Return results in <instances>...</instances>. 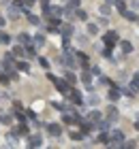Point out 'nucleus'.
I'll return each instance as SVG.
<instances>
[{
  "instance_id": "obj_1",
  "label": "nucleus",
  "mask_w": 139,
  "mask_h": 149,
  "mask_svg": "<svg viewBox=\"0 0 139 149\" xmlns=\"http://www.w3.org/2000/svg\"><path fill=\"white\" fill-rule=\"evenodd\" d=\"M60 62L64 64V68H66V66H68V68H75V66H77V58L73 56L71 47H64V53L60 56Z\"/></svg>"
},
{
  "instance_id": "obj_2",
  "label": "nucleus",
  "mask_w": 139,
  "mask_h": 149,
  "mask_svg": "<svg viewBox=\"0 0 139 149\" xmlns=\"http://www.w3.org/2000/svg\"><path fill=\"white\" fill-rule=\"evenodd\" d=\"M43 15H45V17H56V19H60V15H64V9H62V6L45 4V6H43Z\"/></svg>"
},
{
  "instance_id": "obj_3",
  "label": "nucleus",
  "mask_w": 139,
  "mask_h": 149,
  "mask_svg": "<svg viewBox=\"0 0 139 149\" xmlns=\"http://www.w3.org/2000/svg\"><path fill=\"white\" fill-rule=\"evenodd\" d=\"M79 115L77 113H68V111H62V124L66 126H73V124H79Z\"/></svg>"
},
{
  "instance_id": "obj_4",
  "label": "nucleus",
  "mask_w": 139,
  "mask_h": 149,
  "mask_svg": "<svg viewBox=\"0 0 139 149\" xmlns=\"http://www.w3.org/2000/svg\"><path fill=\"white\" fill-rule=\"evenodd\" d=\"M103 43H105L107 47H116L118 45V32H114V30L105 32V34H103Z\"/></svg>"
},
{
  "instance_id": "obj_5",
  "label": "nucleus",
  "mask_w": 139,
  "mask_h": 149,
  "mask_svg": "<svg viewBox=\"0 0 139 149\" xmlns=\"http://www.w3.org/2000/svg\"><path fill=\"white\" fill-rule=\"evenodd\" d=\"M86 121H88V124H92V126L96 128V126H99L101 121H103L101 111H90V113H88V117H86Z\"/></svg>"
},
{
  "instance_id": "obj_6",
  "label": "nucleus",
  "mask_w": 139,
  "mask_h": 149,
  "mask_svg": "<svg viewBox=\"0 0 139 149\" xmlns=\"http://www.w3.org/2000/svg\"><path fill=\"white\" fill-rule=\"evenodd\" d=\"M22 13H24V9H22V6L11 4V6H9V11H6V17H9V19H17L19 15H22ZM24 15H26V13H24Z\"/></svg>"
},
{
  "instance_id": "obj_7",
  "label": "nucleus",
  "mask_w": 139,
  "mask_h": 149,
  "mask_svg": "<svg viewBox=\"0 0 139 149\" xmlns=\"http://www.w3.org/2000/svg\"><path fill=\"white\" fill-rule=\"evenodd\" d=\"M56 90H58L60 94H64V96H68V92H71V83H66L64 79H58V81H56Z\"/></svg>"
},
{
  "instance_id": "obj_8",
  "label": "nucleus",
  "mask_w": 139,
  "mask_h": 149,
  "mask_svg": "<svg viewBox=\"0 0 139 149\" xmlns=\"http://www.w3.org/2000/svg\"><path fill=\"white\" fill-rule=\"evenodd\" d=\"M68 98H71L73 104H83V94L77 92V90H73V87H71V92H68Z\"/></svg>"
},
{
  "instance_id": "obj_9",
  "label": "nucleus",
  "mask_w": 139,
  "mask_h": 149,
  "mask_svg": "<svg viewBox=\"0 0 139 149\" xmlns=\"http://www.w3.org/2000/svg\"><path fill=\"white\" fill-rule=\"evenodd\" d=\"M30 45L34 49H41V47H45V34H34L30 38Z\"/></svg>"
},
{
  "instance_id": "obj_10",
  "label": "nucleus",
  "mask_w": 139,
  "mask_h": 149,
  "mask_svg": "<svg viewBox=\"0 0 139 149\" xmlns=\"http://www.w3.org/2000/svg\"><path fill=\"white\" fill-rule=\"evenodd\" d=\"M120 119V113H118V109L114 104H109V109H107V121L111 124V121H118Z\"/></svg>"
},
{
  "instance_id": "obj_11",
  "label": "nucleus",
  "mask_w": 139,
  "mask_h": 149,
  "mask_svg": "<svg viewBox=\"0 0 139 149\" xmlns=\"http://www.w3.org/2000/svg\"><path fill=\"white\" fill-rule=\"evenodd\" d=\"M41 145H43V139L39 134H30L28 136V147H41Z\"/></svg>"
},
{
  "instance_id": "obj_12",
  "label": "nucleus",
  "mask_w": 139,
  "mask_h": 149,
  "mask_svg": "<svg viewBox=\"0 0 139 149\" xmlns=\"http://www.w3.org/2000/svg\"><path fill=\"white\" fill-rule=\"evenodd\" d=\"M47 132H49L52 136H60L62 134V126L60 124H47Z\"/></svg>"
},
{
  "instance_id": "obj_13",
  "label": "nucleus",
  "mask_w": 139,
  "mask_h": 149,
  "mask_svg": "<svg viewBox=\"0 0 139 149\" xmlns=\"http://www.w3.org/2000/svg\"><path fill=\"white\" fill-rule=\"evenodd\" d=\"M58 34H62V36H71V34H73V26H71V24H64V26L60 28Z\"/></svg>"
},
{
  "instance_id": "obj_14",
  "label": "nucleus",
  "mask_w": 139,
  "mask_h": 149,
  "mask_svg": "<svg viewBox=\"0 0 139 149\" xmlns=\"http://www.w3.org/2000/svg\"><path fill=\"white\" fill-rule=\"evenodd\" d=\"M64 81H66V83H71V85H73L75 81H77V77H75V72H73V70H66V72H64Z\"/></svg>"
},
{
  "instance_id": "obj_15",
  "label": "nucleus",
  "mask_w": 139,
  "mask_h": 149,
  "mask_svg": "<svg viewBox=\"0 0 139 149\" xmlns=\"http://www.w3.org/2000/svg\"><path fill=\"white\" fill-rule=\"evenodd\" d=\"M30 38H32V36H28L26 32H22V34H17V43H19V45H28V43H30Z\"/></svg>"
},
{
  "instance_id": "obj_16",
  "label": "nucleus",
  "mask_w": 139,
  "mask_h": 149,
  "mask_svg": "<svg viewBox=\"0 0 139 149\" xmlns=\"http://www.w3.org/2000/svg\"><path fill=\"white\" fill-rule=\"evenodd\" d=\"M128 85H131L128 90H133V92L137 94V85H139V74H137V72L133 74V79H131V83H128Z\"/></svg>"
},
{
  "instance_id": "obj_17",
  "label": "nucleus",
  "mask_w": 139,
  "mask_h": 149,
  "mask_svg": "<svg viewBox=\"0 0 139 149\" xmlns=\"http://www.w3.org/2000/svg\"><path fill=\"white\" fill-rule=\"evenodd\" d=\"M13 117H15V119L19 121V124H24V121L28 119V117H26V115L22 113V109H15V113H13Z\"/></svg>"
},
{
  "instance_id": "obj_18",
  "label": "nucleus",
  "mask_w": 139,
  "mask_h": 149,
  "mask_svg": "<svg viewBox=\"0 0 139 149\" xmlns=\"http://www.w3.org/2000/svg\"><path fill=\"white\" fill-rule=\"evenodd\" d=\"M15 66H17L19 72H30V64H28V62H17Z\"/></svg>"
},
{
  "instance_id": "obj_19",
  "label": "nucleus",
  "mask_w": 139,
  "mask_h": 149,
  "mask_svg": "<svg viewBox=\"0 0 139 149\" xmlns=\"http://www.w3.org/2000/svg\"><path fill=\"white\" fill-rule=\"evenodd\" d=\"M122 15H124V17H126V19H128V22H137V11H124V13H122Z\"/></svg>"
},
{
  "instance_id": "obj_20",
  "label": "nucleus",
  "mask_w": 139,
  "mask_h": 149,
  "mask_svg": "<svg viewBox=\"0 0 139 149\" xmlns=\"http://www.w3.org/2000/svg\"><path fill=\"white\" fill-rule=\"evenodd\" d=\"M122 51H124V53H133V43H128V40H122Z\"/></svg>"
},
{
  "instance_id": "obj_21",
  "label": "nucleus",
  "mask_w": 139,
  "mask_h": 149,
  "mask_svg": "<svg viewBox=\"0 0 139 149\" xmlns=\"http://www.w3.org/2000/svg\"><path fill=\"white\" fill-rule=\"evenodd\" d=\"M26 15H28V22H30L32 26H39V24H41V19H39L37 15H32V13H26Z\"/></svg>"
},
{
  "instance_id": "obj_22",
  "label": "nucleus",
  "mask_w": 139,
  "mask_h": 149,
  "mask_svg": "<svg viewBox=\"0 0 139 149\" xmlns=\"http://www.w3.org/2000/svg\"><path fill=\"white\" fill-rule=\"evenodd\" d=\"M13 56L15 58H24V45H17L15 49H13Z\"/></svg>"
},
{
  "instance_id": "obj_23",
  "label": "nucleus",
  "mask_w": 139,
  "mask_h": 149,
  "mask_svg": "<svg viewBox=\"0 0 139 149\" xmlns=\"http://www.w3.org/2000/svg\"><path fill=\"white\" fill-rule=\"evenodd\" d=\"M114 4H116V9L120 11V13L126 11V4H124V0H114Z\"/></svg>"
},
{
  "instance_id": "obj_24",
  "label": "nucleus",
  "mask_w": 139,
  "mask_h": 149,
  "mask_svg": "<svg viewBox=\"0 0 139 149\" xmlns=\"http://www.w3.org/2000/svg\"><path fill=\"white\" fill-rule=\"evenodd\" d=\"M66 9H79V0H66Z\"/></svg>"
},
{
  "instance_id": "obj_25",
  "label": "nucleus",
  "mask_w": 139,
  "mask_h": 149,
  "mask_svg": "<svg viewBox=\"0 0 139 149\" xmlns=\"http://www.w3.org/2000/svg\"><path fill=\"white\" fill-rule=\"evenodd\" d=\"M68 136H71L73 141H81L83 136H86V134H83V132H71V134H68Z\"/></svg>"
},
{
  "instance_id": "obj_26",
  "label": "nucleus",
  "mask_w": 139,
  "mask_h": 149,
  "mask_svg": "<svg viewBox=\"0 0 139 149\" xmlns=\"http://www.w3.org/2000/svg\"><path fill=\"white\" fill-rule=\"evenodd\" d=\"M13 60H15V56H13V51H9V53L4 56V62H2V64H13Z\"/></svg>"
},
{
  "instance_id": "obj_27",
  "label": "nucleus",
  "mask_w": 139,
  "mask_h": 149,
  "mask_svg": "<svg viewBox=\"0 0 139 149\" xmlns=\"http://www.w3.org/2000/svg\"><path fill=\"white\" fill-rule=\"evenodd\" d=\"M99 81H101L103 85H114V81H111L109 77H103V74H99Z\"/></svg>"
},
{
  "instance_id": "obj_28",
  "label": "nucleus",
  "mask_w": 139,
  "mask_h": 149,
  "mask_svg": "<svg viewBox=\"0 0 139 149\" xmlns=\"http://www.w3.org/2000/svg\"><path fill=\"white\" fill-rule=\"evenodd\" d=\"M122 147H126V149H135L137 143H135V141H122Z\"/></svg>"
},
{
  "instance_id": "obj_29",
  "label": "nucleus",
  "mask_w": 139,
  "mask_h": 149,
  "mask_svg": "<svg viewBox=\"0 0 139 149\" xmlns=\"http://www.w3.org/2000/svg\"><path fill=\"white\" fill-rule=\"evenodd\" d=\"M39 64L43 66L45 70H49V60H47V58H39Z\"/></svg>"
},
{
  "instance_id": "obj_30",
  "label": "nucleus",
  "mask_w": 139,
  "mask_h": 149,
  "mask_svg": "<svg viewBox=\"0 0 139 149\" xmlns=\"http://www.w3.org/2000/svg\"><path fill=\"white\" fill-rule=\"evenodd\" d=\"M75 58H77L81 64H88V56H86V53H75Z\"/></svg>"
},
{
  "instance_id": "obj_31",
  "label": "nucleus",
  "mask_w": 139,
  "mask_h": 149,
  "mask_svg": "<svg viewBox=\"0 0 139 149\" xmlns=\"http://www.w3.org/2000/svg\"><path fill=\"white\" fill-rule=\"evenodd\" d=\"M6 141H9L11 145H17V134H15V132H11L9 136H6Z\"/></svg>"
},
{
  "instance_id": "obj_32",
  "label": "nucleus",
  "mask_w": 139,
  "mask_h": 149,
  "mask_svg": "<svg viewBox=\"0 0 139 149\" xmlns=\"http://www.w3.org/2000/svg\"><path fill=\"white\" fill-rule=\"evenodd\" d=\"M109 141V132H101L99 134V143H107Z\"/></svg>"
},
{
  "instance_id": "obj_33",
  "label": "nucleus",
  "mask_w": 139,
  "mask_h": 149,
  "mask_svg": "<svg viewBox=\"0 0 139 149\" xmlns=\"http://www.w3.org/2000/svg\"><path fill=\"white\" fill-rule=\"evenodd\" d=\"M77 17L81 19V22H88V13H86V11H81V9H77Z\"/></svg>"
},
{
  "instance_id": "obj_34",
  "label": "nucleus",
  "mask_w": 139,
  "mask_h": 149,
  "mask_svg": "<svg viewBox=\"0 0 139 149\" xmlns=\"http://www.w3.org/2000/svg\"><path fill=\"white\" fill-rule=\"evenodd\" d=\"M15 134H22V136H26V134H28V128H26V126L22 124V126H19L17 130H15Z\"/></svg>"
},
{
  "instance_id": "obj_35",
  "label": "nucleus",
  "mask_w": 139,
  "mask_h": 149,
  "mask_svg": "<svg viewBox=\"0 0 139 149\" xmlns=\"http://www.w3.org/2000/svg\"><path fill=\"white\" fill-rule=\"evenodd\" d=\"M88 32H90V34H99V26L90 24V26H88Z\"/></svg>"
},
{
  "instance_id": "obj_36",
  "label": "nucleus",
  "mask_w": 139,
  "mask_h": 149,
  "mask_svg": "<svg viewBox=\"0 0 139 149\" xmlns=\"http://www.w3.org/2000/svg\"><path fill=\"white\" fill-rule=\"evenodd\" d=\"M0 43H2V45L11 43V36H9V34H0Z\"/></svg>"
},
{
  "instance_id": "obj_37",
  "label": "nucleus",
  "mask_w": 139,
  "mask_h": 149,
  "mask_svg": "<svg viewBox=\"0 0 139 149\" xmlns=\"http://www.w3.org/2000/svg\"><path fill=\"white\" fill-rule=\"evenodd\" d=\"M111 49H114V47H107V45H105V49H101V53H103L105 58H109V56H111Z\"/></svg>"
},
{
  "instance_id": "obj_38",
  "label": "nucleus",
  "mask_w": 139,
  "mask_h": 149,
  "mask_svg": "<svg viewBox=\"0 0 139 149\" xmlns=\"http://www.w3.org/2000/svg\"><path fill=\"white\" fill-rule=\"evenodd\" d=\"M86 102H88V104H92V107H94L96 102H99V98H96V96H90V98L86 100Z\"/></svg>"
},
{
  "instance_id": "obj_39",
  "label": "nucleus",
  "mask_w": 139,
  "mask_h": 149,
  "mask_svg": "<svg viewBox=\"0 0 139 149\" xmlns=\"http://www.w3.org/2000/svg\"><path fill=\"white\" fill-rule=\"evenodd\" d=\"M101 13H103V15H109V6L103 4V6H101Z\"/></svg>"
},
{
  "instance_id": "obj_40",
  "label": "nucleus",
  "mask_w": 139,
  "mask_h": 149,
  "mask_svg": "<svg viewBox=\"0 0 139 149\" xmlns=\"http://www.w3.org/2000/svg\"><path fill=\"white\" fill-rule=\"evenodd\" d=\"M47 79H49L52 83H56V81H58V77H56V74H52V72H47Z\"/></svg>"
},
{
  "instance_id": "obj_41",
  "label": "nucleus",
  "mask_w": 139,
  "mask_h": 149,
  "mask_svg": "<svg viewBox=\"0 0 139 149\" xmlns=\"http://www.w3.org/2000/svg\"><path fill=\"white\" fill-rule=\"evenodd\" d=\"M2 124H11V115H2Z\"/></svg>"
},
{
  "instance_id": "obj_42",
  "label": "nucleus",
  "mask_w": 139,
  "mask_h": 149,
  "mask_svg": "<svg viewBox=\"0 0 139 149\" xmlns=\"http://www.w3.org/2000/svg\"><path fill=\"white\" fill-rule=\"evenodd\" d=\"M54 107H56L58 111H62V109H64V104H62V102H54Z\"/></svg>"
},
{
  "instance_id": "obj_43",
  "label": "nucleus",
  "mask_w": 139,
  "mask_h": 149,
  "mask_svg": "<svg viewBox=\"0 0 139 149\" xmlns=\"http://www.w3.org/2000/svg\"><path fill=\"white\" fill-rule=\"evenodd\" d=\"M37 0H24V9H26V4H34Z\"/></svg>"
},
{
  "instance_id": "obj_44",
  "label": "nucleus",
  "mask_w": 139,
  "mask_h": 149,
  "mask_svg": "<svg viewBox=\"0 0 139 149\" xmlns=\"http://www.w3.org/2000/svg\"><path fill=\"white\" fill-rule=\"evenodd\" d=\"M4 24H6V19H4V17H0V28H2Z\"/></svg>"
},
{
  "instance_id": "obj_45",
  "label": "nucleus",
  "mask_w": 139,
  "mask_h": 149,
  "mask_svg": "<svg viewBox=\"0 0 139 149\" xmlns=\"http://www.w3.org/2000/svg\"><path fill=\"white\" fill-rule=\"evenodd\" d=\"M41 2H43V6H45V4H49V0H41Z\"/></svg>"
},
{
  "instance_id": "obj_46",
  "label": "nucleus",
  "mask_w": 139,
  "mask_h": 149,
  "mask_svg": "<svg viewBox=\"0 0 139 149\" xmlns=\"http://www.w3.org/2000/svg\"><path fill=\"white\" fill-rule=\"evenodd\" d=\"M111 2H114V0H105V4H111Z\"/></svg>"
},
{
  "instance_id": "obj_47",
  "label": "nucleus",
  "mask_w": 139,
  "mask_h": 149,
  "mask_svg": "<svg viewBox=\"0 0 139 149\" xmlns=\"http://www.w3.org/2000/svg\"><path fill=\"white\" fill-rule=\"evenodd\" d=\"M0 66H2V62H0Z\"/></svg>"
}]
</instances>
